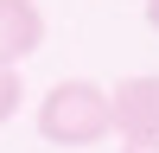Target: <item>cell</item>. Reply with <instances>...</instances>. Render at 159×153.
<instances>
[{"mask_svg": "<svg viewBox=\"0 0 159 153\" xmlns=\"http://www.w3.org/2000/svg\"><path fill=\"white\" fill-rule=\"evenodd\" d=\"M38 134L51 147H96L108 134V89L83 83V76H64V83L45 89L38 102Z\"/></svg>", "mask_w": 159, "mask_h": 153, "instance_id": "1", "label": "cell"}, {"mask_svg": "<svg viewBox=\"0 0 159 153\" xmlns=\"http://www.w3.org/2000/svg\"><path fill=\"white\" fill-rule=\"evenodd\" d=\"M108 134L127 147H159V76H127L108 89Z\"/></svg>", "mask_w": 159, "mask_h": 153, "instance_id": "2", "label": "cell"}, {"mask_svg": "<svg viewBox=\"0 0 159 153\" xmlns=\"http://www.w3.org/2000/svg\"><path fill=\"white\" fill-rule=\"evenodd\" d=\"M38 45H45V13L32 0H0V64L19 70Z\"/></svg>", "mask_w": 159, "mask_h": 153, "instance_id": "3", "label": "cell"}, {"mask_svg": "<svg viewBox=\"0 0 159 153\" xmlns=\"http://www.w3.org/2000/svg\"><path fill=\"white\" fill-rule=\"evenodd\" d=\"M19 102H25V83H19V70H13V64H0V128L19 115Z\"/></svg>", "mask_w": 159, "mask_h": 153, "instance_id": "4", "label": "cell"}, {"mask_svg": "<svg viewBox=\"0 0 159 153\" xmlns=\"http://www.w3.org/2000/svg\"><path fill=\"white\" fill-rule=\"evenodd\" d=\"M147 26H153V32H159V0H147Z\"/></svg>", "mask_w": 159, "mask_h": 153, "instance_id": "5", "label": "cell"}, {"mask_svg": "<svg viewBox=\"0 0 159 153\" xmlns=\"http://www.w3.org/2000/svg\"><path fill=\"white\" fill-rule=\"evenodd\" d=\"M121 153H159V147H121Z\"/></svg>", "mask_w": 159, "mask_h": 153, "instance_id": "6", "label": "cell"}]
</instances>
